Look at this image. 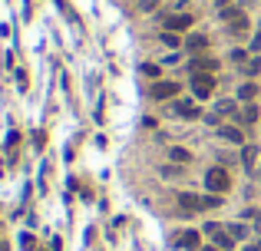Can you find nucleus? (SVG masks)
Instances as JSON below:
<instances>
[{"instance_id":"obj_8","label":"nucleus","mask_w":261,"mask_h":251,"mask_svg":"<svg viewBox=\"0 0 261 251\" xmlns=\"http://www.w3.org/2000/svg\"><path fill=\"white\" fill-rule=\"evenodd\" d=\"M258 159H261V149H258V146H245V149H241V165H245L248 172H254V169H258Z\"/></svg>"},{"instance_id":"obj_19","label":"nucleus","mask_w":261,"mask_h":251,"mask_svg":"<svg viewBox=\"0 0 261 251\" xmlns=\"http://www.w3.org/2000/svg\"><path fill=\"white\" fill-rule=\"evenodd\" d=\"M228 231H231V238H235V241H238V238H248V235H251V228H248V225H241V221L228 225Z\"/></svg>"},{"instance_id":"obj_20","label":"nucleus","mask_w":261,"mask_h":251,"mask_svg":"<svg viewBox=\"0 0 261 251\" xmlns=\"http://www.w3.org/2000/svg\"><path fill=\"white\" fill-rule=\"evenodd\" d=\"M245 218H251L254 221V231H261V208H248Z\"/></svg>"},{"instance_id":"obj_23","label":"nucleus","mask_w":261,"mask_h":251,"mask_svg":"<svg viewBox=\"0 0 261 251\" xmlns=\"http://www.w3.org/2000/svg\"><path fill=\"white\" fill-rule=\"evenodd\" d=\"M231 60H235V63H238V66H241V63H245V60H248V53H245V50H231Z\"/></svg>"},{"instance_id":"obj_1","label":"nucleus","mask_w":261,"mask_h":251,"mask_svg":"<svg viewBox=\"0 0 261 251\" xmlns=\"http://www.w3.org/2000/svg\"><path fill=\"white\" fill-rule=\"evenodd\" d=\"M205 235L212 238V244H218L222 251H231L235 248V238H231V231L225 225H218V221H208L205 225Z\"/></svg>"},{"instance_id":"obj_2","label":"nucleus","mask_w":261,"mask_h":251,"mask_svg":"<svg viewBox=\"0 0 261 251\" xmlns=\"http://www.w3.org/2000/svg\"><path fill=\"white\" fill-rule=\"evenodd\" d=\"M192 93H195V99H212L215 96V73H195L192 76Z\"/></svg>"},{"instance_id":"obj_17","label":"nucleus","mask_w":261,"mask_h":251,"mask_svg":"<svg viewBox=\"0 0 261 251\" xmlns=\"http://www.w3.org/2000/svg\"><path fill=\"white\" fill-rule=\"evenodd\" d=\"M254 96H258V86H254V83H241V89H238V99L251 102Z\"/></svg>"},{"instance_id":"obj_10","label":"nucleus","mask_w":261,"mask_h":251,"mask_svg":"<svg viewBox=\"0 0 261 251\" xmlns=\"http://www.w3.org/2000/svg\"><path fill=\"white\" fill-rule=\"evenodd\" d=\"M189 70H192V76H195V73H215V70H218V63L208 60V56H198V60L189 63Z\"/></svg>"},{"instance_id":"obj_25","label":"nucleus","mask_w":261,"mask_h":251,"mask_svg":"<svg viewBox=\"0 0 261 251\" xmlns=\"http://www.w3.org/2000/svg\"><path fill=\"white\" fill-rule=\"evenodd\" d=\"M143 73H146V76H159V66H152V63H146V66H143Z\"/></svg>"},{"instance_id":"obj_9","label":"nucleus","mask_w":261,"mask_h":251,"mask_svg":"<svg viewBox=\"0 0 261 251\" xmlns=\"http://www.w3.org/2000/svg\"><path fill=\"white\" fill-rule=\"evenodd\" d=\"M192 27V17L189 14H172V17H166V30H189Z\"/></svg>"},{"instance_id":"obj_3","label":"nucleus","mask_w":261,"mask_h":251,"mask_svg":"<svg viewBox=\"0 0 261 251\" xmlns=\"http://www.w3.org/2000/svg\"><path fill=\"white\" fill-rule=\"evenodd\" d=\"M205 185H208V192H215V195H225V192L231 188V179H228L225 169L215 165V169H208V172H205Z\"/></svg>"},{"instance_id":"obj_11","label":"nucleus","mask_w":261,"mask_h":251,"mask_svg":"<svg viewBox=\"0 0 261 251\" xmlns=\"http://www.w3.org/2000/svg\"><path fill=\"white\" fill-rule=\"evenodd\" d=\"M228 33H231V37H245V33H248V17L238 14L235 20H228Z\"/></svg>"},{"instance_id":"obj_12","label":"nucleus","mask_w":261,"mask_h":251,"mask_svg":"<svg viewBox=\"0 0 261 251\" xmlns=\"http://www.w3.org/2000/svg\"><path fill=\"white\" fill-rule=\"evenodd\" d=\"M185 47H189V53L205 50V47H208V37H205V33H192V37H185Z\"/></svg>"},{"instance_id":"obj_18","label":"nucleus","mask_w":261,"mask_h":251,"mask_svg":"<svg viewBox=\"0 0 261 251\" xmlns=\"http://www.w3.org/2000/svg\"><path fill=\"white\" fill-rule=\"evenodd\" d=\"M231 112H235V102L231 99H218L215 102V116H231Z\"/></svg>"},{"instance_id":"obj_22","label":"nucleus","mask_w":261,"mask_h":251,"mask_svg":"<svg viewBox=\"0 0 261 251\" xmlns=\"http://www.w3.org/2000/svg\"><path fill=\"white\" fill-rule=\"evenodd\" d=\"M159 7V0H139V10L143 14H149V10H156Z\"/></svg>"},{"instance_id":"obj_16","label":"nucleus","mask_w":261,"mask_h":251,"mask_svg":"<svg viewBox=\"0 0 261 251\" xmlns=\"http://www.w3.org/2000/svg\"><path fill=\"white\" fill-rule=\"evenodd\" d=\"M241 73H245L248 79H251V76H258V73H261V60H254V56H248V60L241 63Z\"/></svg>"},{"instance_id":"obj_13","label":"nucleus","mask_w":261,"mask_h":251,"mask_svg":"<svg viewBox=\"0 0 261 251\" xmlns=\"http://www.w3.org/2000/svg\"><path fill=\"white\" fill-rule=\"evenodd\" d=\"M218 136H222V139H228V142H238V146L245 142V136H241V129H238V126H222V129H218Z\"/></svg>"},{"instance_id":"obj_28","label":"nucleus","mask_w":261,"mask_h":251,"mask_svg":"<svg viewBox=\"0 0 261 251\" xmlns=\"http://www.w3.org/2000/svg\"><path fill=\"white\" fill-rule=\"evenodd\" d=\"M245 251H261V248H258V244H248V248H245Z\"/></svg>"},{"instance_id":"obj_27","label":"nucleus","mask_w":261,"mask_h":251,"mask_svg":"<svg viewBox=\"0 0 261 251\" xmlns=\"http://www.w3.org/2000/svg\"><path fill=\"white\" fill-rule=\"evenodd\" d=\"M202 251H222V248H218V244H208V248H202Z\"/></svg>"},{"instance_id":"obj_7","label":"nucleus","mask_w":261,"mask_h":251,"mask_svg":"<svg viewBox=\"0 0 261 251\" xmlns=\"http://www.w3.org/2000/svg\"><path fill=\"white\" fill-rule=\"evenodd\" d=\"M198 231H179V235H175V244H179V248H185V251H202V241H198Z\"/></svg>"},{"instance_id":"obj_15","label":"nucleus","mask_w":261,"mask_h":251,"mask_svg":"<svg viewBox=\"0 0 261 251\" xmlns=\"http://www.w3.org/2000/svg\"><path fill=\"white\" fill-rule=\"evenodd\" d=\"M258 116H261V112H258V106H251V102H248L245 109L238 112V119H241V122H245V126H251V122H258Z\"/></svg>"},{"instance_id":"obj_21","label":"nucleus","mask_w":261,"mask_h":251,"mask_svg":"<svg viewBox=\"0 0 261 251\" xmlns=\"http://www.w3.org/2000/svg\"><path fill=\"white\" fill-rule=\"evenodd\" d=\"M162 43H166V47H179V37H175V30H166V33H162Z\"/></svg>"},{"instance_id":"obj_26","label":"nucleus","mask_w":261,"mask_h":251,"mask_svg":"<svg viewBox=\"0 0 261 251\" xmlns=\"http://www.w3.org/2000/svg\"><path fill=\"white\" fill-rule=\"evenodd\" d=\"M215 7H222V10H225V7H228V0H215Z\"/></svg>"},{"instance_id":"obj_24","label":"nucleus","mask_w":261,"mask_h":251,"mask_svg":"<svg viewBox=\"0 0 261 251\" xmlns=\"http://www.w3.org/2000/svg\"><path fill=\"white\" fill-rule=\"evenodd\" d=\"M159 172L166 175V179H172V175H179V165H166V169H159Z\"/></svg>"},{"instance_id":"obj_4","label":"nucleus","mask_w":261,"mask_h":251,"mask_svg":"<svg viewBox=\"0 0 261 251\" xmlns=\"http://www.w3.org/2000/svg\"><path fill=\"white\" fill-rule=\"evenodd\" d=\"M149 96L152 99H175V96H179V83H162V79H159V83H152L149 86Z\"/></svg>"},{"instance_id":"obj_14","label":"nucleus","mask_w":261,"mask_h":251,"mask_svg":"<svg viewBox=\"0 0 261 251\" xmlns=\"http://www.w3.org/2000/svg\"><path fill=\"white\" fill-rule=\"evenodd\" d=\"M169 159H172L175 165H189V162H192V152H189V149H179V146H172V149H169Z\"/></svg>"},{"instance_id":"obj_5","label":"nucleus","mask_w":261,"mask_h":251,"mask_svg":"<svg viewBox=\"0 0 261 251\" xmlns=\"http://www.w3.org/2000/svg\"><path fill=\"white\" fill-rule=\"evenodd\" d=\"M179 208H182V212H189V215L205 212V198L192 195V192H182V195H179Z\"/></svg>"},{"instance_id":"obj_6","label":"nucleus","mask_w":261,"mask_h":251,"mask_svg":"<svg viewBox=\"0 0 261 251\" xmlns=\"http://www.w3.org/2000/svg\"><path fill=\"white\" fill-rule=\"evenodd\" d=\"M172 112H175L179 119H198V116H202V112H198V106H195L192 99H175V102H172Z\"/></svg>"}]
</instances>
